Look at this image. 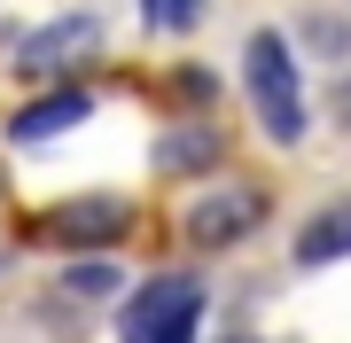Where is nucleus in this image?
<instances>
[{"instance_id": "nucleus-8", "label": "nucleus", "mask_w": 351, "mask_h": 343, "mask_svg": "<svg viewBox=\"0 0 351 343\" xmlns=\"http://www.w3.org/2000/svg\"><path fill=\"white\" fill-rule=\"evenodd\" d=\"M203 164H219V133L203 117H188V125L164 140V172H203Z\"/></svg>"}, {"instance_id": "nucleus-2", "label": "nucleus", "mask_w": 351, "mask_h": 343, "mask_svg": "<svg viewBox=\"0 0 351 343\" xmlns=\"http://www.w3.org/2000/svg\"><path fill=\"white\" fill-rule=\"evenodd\" d=\"M195 312H203V289L188 273H164V281H149V289L125 305L117 335H125V343H188L195 335Z\"/></svg>"}, {"instance_id": "nucleus-9", "label": "nucleus", "mask_w": 351, "mask_h": 343, "mask_svg": "<svg viewBox=\"0 0 351 343\" xmlns=\"http://www.w3.org/2000/svg\"><path fill=\"white\" fill-rule=\"evenodd\" d=\"M63 289H71V296H110V289H117V273H110V266H71Z\"/></svg>"}, {"instance_id": "nucleus-5", "label": "nucleus", "mask_w": 351, "mask_h": 343, "mask_svg": "<svg viewBox=\"0 0 351 343\" xmlns=\"http://www.w3.org/2000/svg\"><path fill=\"white\" fill-rule=\"evenodd\" d=\"M86 110H94V102H86L78 86H63V94H39V102H24V110L8 117V140H24V149H32V140H55V133H71Z\"/></svg>"}, {"instance_id": "nucleus-6", "label": "nucleus", "mask_w": 351, "mask_h": 343, "mask_svg": "<svg viewBox=\"0 0 351 343\" xmlns=\"http://www.w3.org/2000/svg\"><path fill=\"white\" fill-rule=\"evenodd\" d=\"M328 257H351V203H328L297 234V266H328Z\"/></svg>"}, {"instance_id": "nucleus-13", "label": "nucleus", "mask_w": 351, "mask_h": 343, "mask_svg": "<svg viewBox=\"0 0 351 343\" xmlns=\"http://www.w3.org/2000/svg\"><path fill=\"white\" fill-rule=\"evenodd\" d=\"M149 16H156V0H149Z\"/></svg>"}, {"instance_id": "nucleus-4", "label": "nucleus", "mask_w": 351, "mask_h": 343, "mask_svg": "<svg viewBox=\"0 0 351 343\" xmlns=\"http://www.w3.org/2000/svg\"><path fill=\"white\" fill-rule=\"evenodd\" d=\"M101 47V24L94 16H63V24H47V31H32L24 47H16V71H71V63H86V55Z\"/></svg>"}, {"instance_id": "nucleus-7", "label": "nucleus", "mask_w": 351, "mask_h": 343, "mask_svg": "<svg viewBox=\"0 0 351 343\" xmlns=\"http://www.w3.org/2000/svg\"><path fill=\"white\" fill-rule=\"evenodd\" d=\"M47 234L55 242H110V234H125V203H71L47 218Z\"/></svg>"}, {"instance_id": "nucleus-11", "label": "nucleus", "mask_w": 351, "mask_h": 343, "mask_svg": "<svg viewBox=\"0 0 351 343\" xmlns=\"http://www.w3.org/2000/svg\"><path fill=\"white\" fill-rule=\"evenodd\" d=\"M336 117H343V125H351V86H343V94H336Z\"/></svg>"}, {"instance_id": "nucleus-3", "label": "nucleus", "mask_w": 351, "mask_h": 343, "mask_svg": "<svg viewBox=\"0 0 351 343\" xmlns=\"http://www.w3.org/2000/svg\"><path fill=\"white\" fill-rule=\"evenodd\" d=\"M258 218H265V195H258V188H203V203L188 211V242L219 250V242L250 234Z\"/></svg>"}, {"instance_id": "nucleus-12", "label": "nucleus", "mask_w": 351, "mask_h": 343, "mask_svg": "<svg viewBox=\"0 0 351 343\" xmlns=\"http://www.w3.org/2000/svg\"><path fill=\"white\" fill-rule=\"evenodd\" d=\"M226 343H250V335H226Z\"/></svg>"}, {"instance_id": "nucleus-10", "label": "nucleus", "mask_w": 351, "mask_h": 343, "mask_svg": "<svg viewBox=\"0 0 351 343\" xmlns=\"http://www.w3.org/2000/svg\"><path fill=\"white\" fill-rule=\"evenodd\" d=\"M156 16H164V24H172V31H188L195 16H203V0H156Z\"/></svg>"}, {"instance_id": "nucleus-1", "label": "nucleus", "mask_w": 351, "mask_h": 343, "mask_svg": "<svg viewBox=\"0 0 351 343\" xmlns=\"http://www.w3.org/2000/svg\"><path fill=\"white\" fill-rule=\"evenodd\" d=\"M242 86H250L258 125L274 133L281 149H297L304 140V86H297V55H289L281 31H258L250 47H242Z\"/></svg>"}]
</instances>
